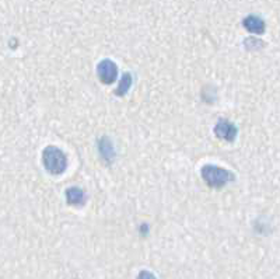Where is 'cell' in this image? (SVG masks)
Returning <instances> with one entry per match:
<instances>
[{
  "label": "cell",
  "instance_id": "cell-1",
  "mask_svg": "<svg viewBox=\"0 0 280 279\" xmlns=\"http://www.w3.org/2000/svg\"><path fill=\"white\" fill-rule=\"evenodd\" d=\"M42 161H44L45 169L53 176L62 174L68 167V159H66L65 153L55 146H49L45 149L44 154H42Z\"/></svg>",
  "mask_w": 280,
  "mask_h": 279
},
{
  "label": "cell",
  "instance_id": "cell-2",
  "mask_svg": "<svg viewBox=\"0 0 280 279\" xmlns=\"http://www.w3.org/2000/svg\"><path fill=\"white\" fill-rule=\"evenodd\" d=\"M202 177L210 188H221L234 180V174L217 165L207 164L202 169Z\"/></svg>",
  "mask_w": 280,
  "mask_h": 279
},
{
  "label": "cell",
  "instance_id": "cell-3",
  "mask_svg": "<svg viewBox=\"0 0 280 279\" xmlns=\"http://www.w3.org/2000/svg\"><path fill=\"white\" fill-rule=\"evenodd\" d=\"M117 66L115 64L109 61V59H105V61H101L98 66H97V75L100 77V80L105 84H112L117 79Z\"/></svg>",
  "mask_w": 280,
  "mask_h": 279
},
{
  "label": "cell",
  "instance_id": "cell-4",
  "mask_svg": "<svg viewBox=\"0 0 280 279\" xmlns=\"http://www.w3.org/2000/svg\"><path fill=\"white\" fill-rule=\"evenodd\" d=\"M214 132H216V135H217L220 139L233 142L237 136V128L231 122H229V121L221 120L216 125V128H214Z\"/></svg>",
  "mask_w": 280,
  "mask_h": 279
},
{
  "label": "cell",
  "instance_id": "cell-5",
  "mask_svg": "<svg viewBox=\"0 0 280 279\" xmlns=\"http://www.w3.org/2000/svg\"><path fill=\"white\" fill-rule=\"evenodd\" d=\"M243 26L245 27V30H248L249 32L254 34H262L265 31V21L256 16H248L245 17L243 21Z\"/></svg>",
  "mask_w": 280,
  "mask_h": 279
},
{
  "label": "cell",
  "instance_id": "cell-6",
  "mask_svg": "<svg viewBox=\"0 0 280 279\" xmlns=\"http://www.w3.org/2000/svg\"><path fill=\"white\" fill-rule=\"evenodd\" d=\"M66 198H68V203L70 205H81L84 202V192L80 188L73 187L66 191Z\"/></svg>",
  "mask_w": 280,
  "mask_h": 279
},
{
  "label": "cell",
  "instance_id": "cell-7",
  "mask_svg": "<svg viewBox=\"0 0 280 279\" xmlns=\"http://www.w3.org/2000/svg\"><path fill=\"white\" fill-rule=\"evenodd\" d=\"M100 152L101 154H102V157L105 160H108V161L114 157V147H112V143L109 142V139H106V138L101 139Z\"/></svg>",
  "mask_w": 280,
  "mask_h": 279
},
{
  "label": "cell",
  "instance_id": "cell-8",
  "mask_svg": "<svg viewBox=\"0 0 280 279\" xmlns=\"http://www.w3.org/2000/svg\"><path fill=\"white\" fill-rule=\"evenodd\" d=\"M131 84H132V76L129 75V73H125L115 93H117L118 95H125L126 93H128V90H129V87H131Z\"/></svg>",
  "mask_w": 280,
  "mask_h": 279
},
{
  "label": "cell",
  "instance_id": "cell-9",
  "mask_svg": "<svg viewBox=\"0 0 280 279\" xmlns=\"http://www.w3.org/2000/svg\"><path fill=\"white\" fill-rule=\"evenodd\" d=\"M137 279H156V276L151 272H149V271H142V272L139 273Z\"/></svg>",
  "mask_w": 280,
  "mask_h": 279
}]
</instances>
